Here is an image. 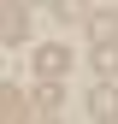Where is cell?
I'll return each instance as SVG.
<instances>
[{"label": "cell", "mask_w": 118, "mask_h": 124, "mask_svg": "<svg viewBox=\"0 0 118 124\" xmlns=\"http://www.w3.org/2000/svg\"><path fill=\"white\" fill-rule=\"evenodd\" d=\"M24 36H30V6H24V0H6V18H0V41H6V47H18Z\"/></svg>", "instance_id": "1"}, {"label": "cell", "mask_w": 118, "mask_h": 124, "mask_svg": "<svg viewBox=\"0 0 118 124\" xmlns=\"http://www.w3.org/2000/svg\"><path fill=\"white\" fill-rule=\"evenodd\" d=\"M88 118H118V89H112V77H100V83L88 89Z\"/></svg>", "instance_id": "2"}, {"label": "cell", "mask_w": 118, "mask_h": 124, "mask_svg": "<svg viewBox=\"0 0 118 124\" xmlns=\"http://www.w3.org/2000/svg\"><path fill=\"white\" fill-rule=\"evenodd\" d=\"M36 71H41V77H53V83H59V77L71 71V53L59 47V41H47V47H36Z\"/></svg>", "instance_id": "3"}, {"label": "cell", "mask_w": 118, "mask_h": 124, "mask_svg": "<svg viewBox=\"0 0 118 124\" xmlns=\"http://www.w3.org/2000/svg\"><path fill=\"white\" fill-rule=\"evenodd\" d=\"M59 101H65V95H59V83H53V77H41V89L30 95V118H53Z\"/></svg>", "instance_id": "4"}, {"label": "cell", "mask_w": 118, "mask_h": 124, "mask_svg": "<svg viewBox=\"0 0 118 124\" xmlns=\"http://www.w3.org/2000/svg\"><path fill=\"white\" fill-rule=\"evenodd\" d=\"M88 65L100 77H118V41H95V53H88Z\"/></svg>", "instance_id": "5"}, {"label": "cell", "mask_w": 118, "mask_h": 124, "mask_svg": "<svg viewBox=\"0 0 118 124\" xmlns=\"http://www.w3.org/2000/svg\"><path fill=\"white\" fill-rule=\"evenodd\" d=\"M88 41H118V18L112 12H88Z\"/></svg>", "instance_id": "6"}, {"label": "cell", "mask_w": 118, "mask_h": 124, "mask_svg": "<svg viewBox=\"0 0 118 124\" xmlns=\"http://www.w3.org/2000/svg\"><path fill=\"white\" fill-rule=\"evenodd\" d=\"M53 18L59 24H88V0H53Z\"/></svg>", "instance_id": "7"}, {"label": "cell", "mask_w": 118, "mask_h": 124, "mask_svg": "<svg viewBox=\"0 0 118 124\" xmlns=\"http://www.w3.org/2000/svg\"><path fill=\"white\" fill-rule=\"evenodd\" d=\"M0 101H6V118H24V112H30V101H24V89H18V83L0 89Z\"/></svg>", "instance_id": "8"}, {"label": "cell", "mask_w": 118, "mask_h": 124, "mask_svg": "<svg viewBox=\"0 0 118 124\" xmlns=\"http://www.w3.org/2000/svg\"><path fill=\"white\" fill-rule=\"evenodd\" d=\"M47 6H53V0H47Z\"/></svg>", "instance_id": "9"}]
</instances>
